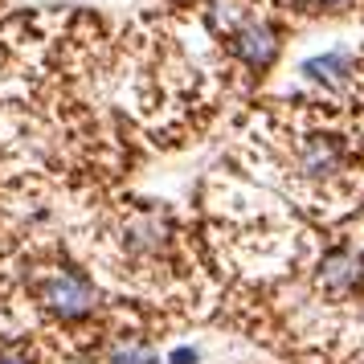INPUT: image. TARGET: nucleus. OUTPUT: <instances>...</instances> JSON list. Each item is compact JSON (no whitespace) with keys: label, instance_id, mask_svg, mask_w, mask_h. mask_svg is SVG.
<instances>
[{"label":"nucleus","instance_id":"nucleus-1","mask_svg":"<svg viewBox=\"0 0 364 364\" xmlns=\"http://www.w3.org/2000/svg\"><path fill=\"white\" fill-rule=\"evenodd\" d=\"M33 303L41 307V315H50L58 328H90L102 311H107V295L102 287L82 266H46L33 279Z\"/></svg>","mask_w":364,"mask_h":364},{"label":"nucleus","instance_id":"nucleus-2","mask_svg":"<svg viewBox=\"0 0 364 364\" xmlns=\"http://www.w3.org/2000/svg\"><path fill=\"white\" fill-rule=\"evenodd\" d=\"M176 242H181V230L164 205H135L115 225V246L132 266H168L176 254Z\"/></svg>","mask_w":364,"mask_h":364},{"label":"nucleus","instance_id":"nucleus-3","mask_svg":"<svg viewBox=\"0 0 364 364\" xmlns=\"http://www.w3.org/2000/svg\"><path fill=\"white\" fill-rule=\"evenodd\" d=\"M291 168L303 184L311 188H331L352 172V151L348 139L336 132H303L291 148Z\"/></svg>","mask_w":364,"mask_h":364},{"label":"nucleus","instance_id":"nucleus-4","mask_svg":"<svg viewBox=\"0 0 364 364\" xmlns=\"http://www.w3.org/2000/svg\"><path fill=\"white\" fill-rule=\"evenodd\" d=\"M311 282L319 295L336 299V303H356L364 299V250L336 242L328 246L311 266Z\"/></svg>","mask_w":364,"mask_h":364},{"label":"nucleus","instance_id":"nucleus-5","mask_svg":"<svg viewBox=\"0 0 364 364\" xmlns=\"http://www.w3.org/2000/svg\"><path fill=\"white\" fill-rule=\"evenodd\" d=\"M225 46H230V58L246 70V74L262 78V74H270V70H274V62H279L282 33H279V25H274L270 17H262V13H250V17L242 21L230 37H225Z\"/></svg>","mask_w":364,"mask_h":364},{"label":"nucleus","instance_id":"nucleus-6","mask_svg":"<svg viewBox=\"0 0 364 364\" xmlns=\"http://www.w3.org/2000/svg\"><path fill=\"white\" fill-rule=\"evenodd\" d=\"M299 74H303V82L319 86V90H348L356 82V74H360V58L348 46H331V50H319L311 58H303Z\"/></svg>","mask_w":364,"mask_h":364},{"label":"nucleus","instance_id":"nucleus-7","mask_svg":"<svg viewBox=\"0 0 364 364\" xmlns=\"http://www.w3.org/2000/svg\"><path fill=\"white\" fill-rule=\"evenodd\" d=\"M102 364H164V356L144 336H115L102 348Z\"/></svg>","mask_w":364,"mask_h":364},{"label":"nucleus","instance_id":"nucleus-8","mask_svg":"<svg viewBox=\"0 0 364 364\" xmlns=\"http://www.w3.org/2000/svg\"><path fill=\"white\" fill-rule=\"evenodd\" d=\"M250 13H254V9H250L246 0H209V4H205V25H209V33L230 37Z\"/></svg>","mask_w":364,"mask_h":364},{"label":"nucleus","instance_id":"nucleus-9","mask_svg":"<svg viewBox=\"0 0 364 364\" xmlns=\"http://www.w3.org/2000/svg\"><path fill=\"white\" fill-rule=\"evenodd\" d=\"M164 364H200V348L197 344H172L164 352Z\"/></svg>","mask_w":364,"mask_h":364},{"label":"nucleus","instance_id":"nucleus-10","mask_svg":"<svg viewBox=\"0 0 364 364\" xmlns=\"http://www.w3.org/2000/svg\"><path fill=\"white\" fill-rule=\"evenodd\" d=\"M0 364H37V356L25 352V348H17V344H4L0 348Z\"/></svg>","mask_w":364,"mask_h":364},{"label":"nucleus","instance_id":"nucleus-11","mask_svg":"<svg viewBox=\"0 0 364 364\" xmlns=\"http://www.w3.org/2000/svg\"><path fill=\"white\" fill-rule=\"evenodd\" d=\"M315 13H344V9H352L356 0H307Z\"/></svg>","mask_w":364,"mask_h":364},{"label":"nucleus","instance_id":"nucleus-12","mask_svg":"<svg viewBox=\"0 0 364 364\" xmlns=\"http://www.w3.org/2000/svg\"><path fill=\"white\" fill-rule=\"evenodd\" d=\"M360 364H364V356H360Z\"/></svg>","mask_w":364,"mask_h":364}]
</instances>
